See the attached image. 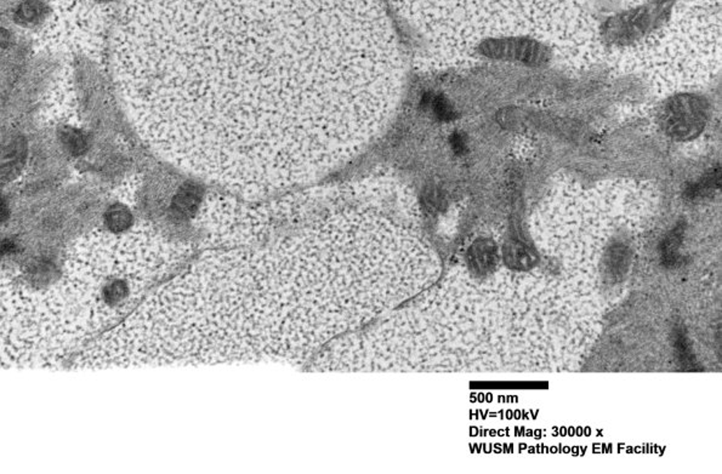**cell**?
<instances>
[{
  "label": "cell",
  "instance_id": "6da1fadb",
  "mask_svg": "<svg viewBox=\"0 0 722 474\" xmlns=\"http://www.w3.org/2000/svg\"><path fill=\"white\" fill-rule=\"evenodd\" d=\"M708 103L695 95H680L668 101L662 111V125L677 141L695 139L708 121Z\"/></svg>",
  "mask_w": 722,
  "mask_h": 474
},
{
  "label": "cell",
  "instance_id": "7a4b0ae2",
  "mask_svg": "<svg viewBox=\"0 0 722 474\" xmlns=\"http://www.w3.org/2000/svg\"><path fill=\"white\" fill-rule=\"evenodd\" d=\"M488 52L496 57L517 60L523 63H538L544 60L545 52L539 44L526 39H509L491 43Z\"/></svg>",
  "mask_w": 722,
  "mask_h": 474
},
{
  "label": "cell",
  "instance_id": "3957f363",
  "mask_svg": "<svg viewBox=\"0 0 722 474\" xmlns=\"http://www.w3.org/2000/svg\"><path fill=\"white\" fill-rule=\"evenodd\" d=\"M200 198V192L198 187H196L195 185H187L182 187L176 195L172 203V209L175 210L176 214L180 215L182 217H187L197 210Z\"/></svg>",
  "mask_w": 722,
  "mask_h": 474
},
{
  "label": "cell",
  "instance_id": "277c9868",
  "mask_svg": "<svg viewBox=\"0 0 722 474\" xmlns=\"http://www.w3.org/2000/svg\"><path fill=\"white\" fill-rule=\"evenodd\" d=\"M473 265L477 266L480 270H488L496 265V247L489 240L477 242L471 249Z\"/></svg>",
  "mask_w": 722,
  "mask_h": 474
},
{
  "label": "cell",
  "instance_id": "5b68a950",
  "mask_svg": "<svg viewBox=\"0 0 722 474\" xmlns=\"http://www.w3.org/2000/svg\"><path fill=\"white\" fill-rule=\"evenodd\" d=\"M720 183H721V170H720V167H714L712 171L704 175L703 178H700L695 183H692L686 190V195L691 199H695L697 197L708 194L714 190H718Z\"/></svg>",
  "mask_w": 722,
  "mask_h": 474
},
{
  "label": "cell",
  "instance_id": "8992f818",
  "mask_svg": "<svg viewBox=\"0 0 722 474\" xmlns=\"http://www.w3.org/2000/svg\"><path fill=\"white\" fill-rule=\"evenodd\" d=\"M43 5L37 0H28L20 6L16 19L21 24H33L42 17Z\"/></svg>",
  "mask_w": 722,
  "mask_h": 474
},
{
  "label": "cell",
  "instance_id": "52a82bcc",
  "mask_svg": "<svg viewBox=\"0 0 722 474\" xmlns=\"http://www.w3.org/2000/svg\"><path fill=\"white\" fill-rule=\"evenodd\" d=\"M107 224L113 232H121L130 226V214L125 208L115 206L107 214Z\"/></svg>",
  "mask_w": 722,
  "mask_h": 474
},
{
  "label": "cell",
  "instance_id": "ba28073f",
  "mask_svg": "<svg viewBox=\"0 0 722 474\" xmlns=\"http://www.w3.org/2000/svg\"><path fill=\"white\" fill-rule=\"evenodd\" d=\"M431 107L435 112L436 116L443 121H453L454 118L457 116L454 108L452 107V105L449 103L448 100L445 96H434L432 100V105Z\"/></svg>",
  "mask_w": 722,
  "mask_h": 474
},
{
  "label": "cell",
  "instance_id": "9c48e42d",
  "mask_svg": "<svg viewBox=\"0 0 722 474\" xmlns=\"http://www.w3.org/2000/svg\"><path fill=\"white\" fill-rule=\"evenodd\" d=\"M506 259L509 257V261L511 263L515 265H524L529 262L531 255L528 254L527 249L523 247L522 244L519 243H514V244H510L509 247L506 249Z\"/></svg>",
  "mask_w": 722,
  "mask_h": 474
},
{
  "label": "cell",
  "instance_id": "30bf717a",
  "mask_svg": "<svg viewBox=\"0 0 722 474\" xmlns=\"http://www.w3.org/2000/svg\"><path fill=\"white\" fill-rule=\"evenodd\" d=\"M64 141H65L67 147L73 154H82L84 152V149L87 148L85 139L78 131H68V132H66Z\"/></svg>",
  "mask_w": 722,
  "mask_h": 474
},
{
  "label": "cell",
  "instance_id": "8fae6325",
  "mask_svg": "<svg viewBox=\"0 0 722 474\" xmlns=\"http://www.w3.org/2000/svg\"><path fill=\"white\" fill-rule=\"evenodd\" d=\"M450 146H452V149H453L454 152L459 154V155L465 153L466 148H468L464 136L462 134H459V132H454L453 135L450 136Z\"/></svg>",
  "mask_w": 722,
  "mask_h": 474
}]
</instances>
